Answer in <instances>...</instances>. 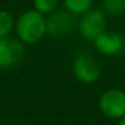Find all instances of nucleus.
I'll list each match as a JSON object with an SVG mask.
<instances>
[{
	"instance_id": "nucleus-1",
	"label": "nucleus",
	"mask_w": 125,
	"mask_h": 125,
	"mask_svg": "<svg viewBox=\"0 0 125 125\" xmlns=\"http://www.w3.org/2000/svg\"><path fill=\"white\" fill-rule=\"evenodd\" d=\"M18 38L23 43H36L46 34L44 15L36 10H28L19 18L16 23Z\"/></svg>"
},
{
	"instance_id": "nucleus-2",
	"label": "nucleus",
	"mask_w": 125,
	"mask_h": 125,
	"mask_svg": "<svg viewBox=\"0 0 125 125\" xmlns=\"http://www.w3.org/2000/svg\"><path fill=\"white\" fill-rule=\"evenodd\" d=\"M75 27V19L67 10H55L46 19V34L54 38L67 36Z\"/></svg>"
},
{
	"instance_id": "nucleus-3",
	"label": "nucleus",
	"mask_w": 125,
	"mask_h": 125,
	"mask_svg": "<svg viewBox=\"0 0 125 125\" xmlns=\"http://www.w3.org/2000/svg\"><path fill=\"white\" fill-rule=\"evenodd\" d=\"M106 30V16L101 10L90 8L81 18L79 31L86 41H94Z\"/></svg>"
},
{
	"instance_id": "nucleus-4",
	"label": "nucleus",
	"mask_w": 125,
	"mask_h": 125,
	"mask_svg": "<svg viewBox=\"0 0 125 125\" xmlns=\"http://www.w3.org/2000/svg\"><path fill=\"white\" fill-rule=\"evenodd\" d=\"M24 57V46L19 39L6 36L0 38V69H12Z\"/></svg>"
},
{
	"instance_id": "nucleus-5",
	"label": "nucleus",
	"mask_w": 125,
	"mask_h": 125,
	"mask_svg": "<svg viewBox=\"0 0 125 125\" xmlns=\"http://www.w3.org/2000/svg\"><path fill=\"white\" fill-rule=\"evenodd\" d=\"M100 109L110 118H122L125 116V93L118 89L106 90L100 98Z\"/></svg>"
},
{
	"instance_id": "nucleus-6",
	"label": "nucleus",
	"mask_w": 125,
	"mask_h": 125,
	"mask_svg": "<svg viewBox=\"0 0 125 125\" xmlns=\"http://www.w3.org/2000/svg\"><path fill=\"white\" fill-rule=\"evenodd\" d=\"M73 70L77 78L85 83H93L100 78V66L87 54H79L75 58Z\"/></svg>"
},
{
	"instance_id": "nucleus-7",
	"label": "nucleus",
	"mask_w": 125,
	"mask_h": 125,
	"mask_svg": "<svg viewBox=\"0 0 125 125\" xmlns=\"http://www.w3.org/2000/svg\"><path fill=\"white\" fill-rule=\"evenodd\" d=\"M94 44L95 49L101 54L110 57V55H114L121 51L122 46H124V38L116 31L105 30L94 39Z\"/></svg>"
},
{
	"instance_id": "nucleus-8",
	"label": "nucleus",
	"mask_w": 125,
	"mask_h": 125,
	"mask_svg": "<svg viewBox=\"0 0 125 125\" xmlns=\"http://www.w3.org/2000/svg\"><path fill=\"white\" fill-rule=\"evenodd\" d=\"M65 7L73 15H83L92 8L93 0H63Z\"/></svg>"
},
{
	"instance_id": "nucleus-9",
	"label": "nucleus",
	"mask_w": 125,
	"mask_h": 125,
	"mask_svg": "<svg viewBox=\"0 0 125 125\" xmlns=\"http://www.w3.org/2000/svg\"><path fill=\"white\" fill-rule=\"evenodd\" d=\"M15 27V20L8 11L0 10V38L10 36Z\"/></svg>"
},
{
	"instance_id": "nucleus-10",
	"label": "nucleus",
	"mask_w": 125,
	"mask_h": 125,
	"mask_svg": "<svg viewBox=\"0 0 125 125\" xmlns=\"http://www.w3.org/2000/svg\"><path fill=\"white\" fill-rule=\"evenodd\" d=\"M58 6V0H34V10L41 12L42 15H50L55 11Z\"/></svg>"
},
{
	"instance_id": "nucleus-11",
	"label": "nucleus",
	"mask_w": 125,
	"mask_h": 125,
	"mask_svg": "<svg viewBox=\"0 0 125 125\" xmlns=\"http://www.w3.org/2000/svg\"><path fill=\"white\" fill-rule=\"evenodd\" d=\"M105 10L112 15H120L125 10V0H104Z\"/></svg>"
},
{
	"instance_id": "nucleus-12",
	"label": "nucleus",
	"mask_w": 125,
	"mask_h": 125,
	"mask_svg": "<svg viewBox=\"0 0 125 125\" xmlns=\"http://www.w3.org/2000/svg\"><path fill=\"white\" fill-rule=\"evenodd\" d=\"M118 125H125V116L121 118V121H120V124H118Z\"/></svg>"
}]
</instances>
